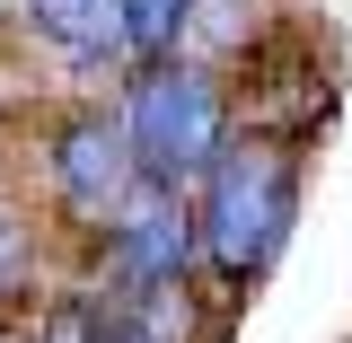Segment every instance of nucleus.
Listing matches in <instances>:
<instances>
[{"label": "nucleus", "instance_id": "1", "mask_svg": "<svg viewBox=\"0 0 352 343\" xmlns=\"http://www.w3.org/2000/svg\"><path fill=\"white\" fill-rule=\"evenodd\" d=\"M300 194H308V150L282 132L238 124L229 150L194 176L185 212H194V264H203V291L212 308H247L273 282V264L291 256L300 238Z\"/></svg>", "mask_w": 352, "mask_h": 343}, {"label": "nucleus", "instance_id": "2", "mask_svg": "<svg viewBox=\"0 0 352 343\" xmlns=\"http://www.w3.org/2000/svg\"><path fill=\"white\" fill-rule=\"evenodd\" d=\"M115 124H124L132 176L141 185H168V194H194V176L212 168L238 132V88L220 62H132L115 80Z\"/></svg>", "mask_w": 352, "mask_h": 343}, {"label": "nucleus", "instance_id": "3", "mask_svg": "<svg viewBox=\"0 0 352 343\" xmlns=\"http://www.w3.org/2000/svg\"><path fill=\"white\" fill-rule=\"evenodd\" d=\"M132 185H141V176H132L115 97L80 88V97H53V106L36 115V141H27V203H36V220L71 247V256L124 212ZM62 273H71V264H62Z\"/></svg>", "mask_w": 352, "mask_h": 343}, {"label": "nucleus", "instance_id": "4", "mask_svg": "<svg viewBox=\"0 0 352 343\" xmlns=\"http://www.w3.org/2000/svg\"><path fill=\"white\" fill-rule=\"evenodd\" d=\"M71 282H88V291H106V300H124V308L203 291V264H194V212H185V194H168V185H132L124 212H115V220L80 247V256H71ZM203 300H212V291H203Z\"/></svg>", "mask_w": 352, "mask_h": 343}, {"label": "nucleus", "instance_id": "5", "mask_svg": "<svg viewBox=\"0 0 352 343\" xmlns=\"http://www.w3.org/2000/svg\"><path fill=\"white\" fill-rule=\"evenodd\" d=\"M18 27L71 80H124V0H18Z\"/></svg>", "mask_w": 352, "mask_h": 343}, {"label": "nucleus", "instance_id": "6", "mask_svg": "<svg viewBox=\"0 0 352 343\" xmlns=\"http://www.w3.org/2000/svg\"><path fill=\"white\" fill-rule=\"evenodd\" d=\"M53 229L36 220V203L0 176V317H36V300L53 291Z\"/></svg>", "mask_w": 352, "mask_h": 343}, {"label": "nucleus", "instance_id": "7", "mask_svg": "<svg viewBox=\"0 0 352 343\" xmlns=\"http://www.w3.org/2000/svg\"><path fill=\"white\" fill-rule=\"evenodd\" d=\"M194 36V0H124V71L132 62H176Z\"/></svg>", "mask_w": 352, "mask_h": 343}, {"label": "nucleus", "instance_id": "8", "mask_svg": "<svg viewBox=\"0 0 352 343\" xmlns=\"http://www.w3.org/2000/svg\"><path fill=\"white\" fill-rule=\"evenodd\" d=\"M80 291H88V282H80ZM88 343H159V335H150L132 308H115L106 291H88Z\"/></svg>", "mask_w": 352, "mask_h": 343}, {"label": "nucleus", "instance_id": "9", "mask_svg": "<svg viewBox=\"0 0 352 343\" xmlns=\"http://www.w3.org/2000/svg\"><path fill=\"white\" fill-rule=\"evenodd\" d=\"M9 18H18V0H0V27H9Z\"/></svg>", "mask_w": 352, "mask_h": 343}]
</instances>
